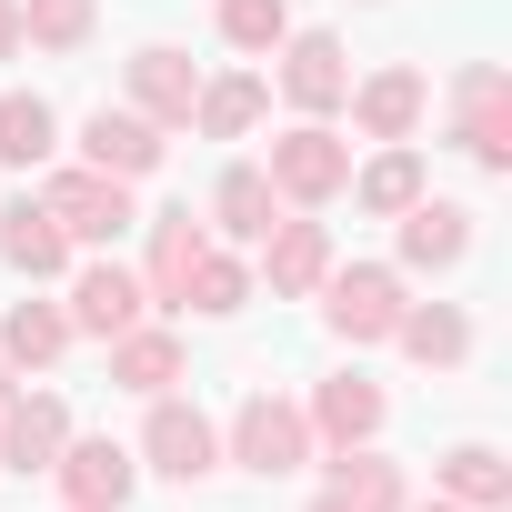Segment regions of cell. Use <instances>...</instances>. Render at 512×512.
Returning a JSON list of instances; mask_svg holds the SVG:
<instances>
[{
  "instance_id": "1",
  "label": "cell",
  "mask_w": 512,
  "mask_h": 512,
  "mask_svg": "<svg viewBox=\"0 0 512 512\" xmlns=\"http://www.w3.org/2000/svg\"><path fill=\"white\" fill-rule=\"evenodd\" d=\"M231 462H241V472H262V482L302 472V462H312V412L282 402V392H251V402L231 412Z\"/></svg>"
},
{
  "instance_id": "2",
  "label": "cell",
  "mask_w": 512,
  "mask_h": 512,
  "mask_svg": "<svg viewBox=\"0 0 512 512\" xmlns=\"http://www.w3.org/2000/svg\"><path fill=\"white\" fill-rule=\"evenodd\" d=\"M41 211H51L71 241H91V251H101V241H121V231L141 221V211H131V181H121V171H91V161H81V171H51Z\"/></svg>"
},
{
  "instance_id": "3",
  "label": "cell",
  "mask_w": 512,
  "mask_h": 512,
  "mask_svg": "<svg viewBox=\"0 0 512 512\" xmlns=\"http://www.w3.org/2000/svg\"><path fill=\"white\" fill-rule=\"evenodd\" d=\"M322 322L342 332V342H392V322L412 312L402 302V272H382V262H352V272H322Z\"/></svg>"
},
{
  "instance_id": "4",
  "label": "cell",
  "mask_w": 512,
  "mask_h": 512,
  "mask_svg": "<svg viewBox=\"0 0 512 512\" xmlns=\"http://www.w3.org/2000/svg\"><path fill=\"white\" fill-rule=\"evenodd\" d=\"M342 181H352V151H342L322 121H302V131H282V141H272V191H282V201L322 211Z\"/></svg>"
},
{
  "instance_id": "5",
  "label": "cell",
  "mask_w": 512,
  "mask_h": 512,
  "mask_svg": "<svg viewBox=\"0 0 512 512\" xmlns=\"http://www.w3.org/2000/svg\"><path fill=\"white\" fill-rule=\"evenodd\" d=\"M141 452H151V472H171V482H201V472L221 462V432H211V412H201V402H171V392H151V432H141Z\"/></svg>"
},
{
  "instance_id": "6",
  "label": "cell",
  "mask_w": 512,
  "mask_h": 512,
  "mask_svg": "<svg viewBox=\"0 0 512 512\" xmlns=\"http://www.w3.org/2000/svg\"><path fill=\"white\" fill-rule=\"evenodd\" d=\"M131 322H151V292H141L121 262H81V272H71V332H91V342H121Z\"/></svg>"
},
{
  "instance_id": "7",
  "label": "cell",
  "mask_w": 512,
  "mask_h": 512,
  "mask_svg": "<svg viewBox=\"0 0 512 512\" xmlns=\"http://www.w3.org/2000/svg\"><path fill=\"white\" fill-rule=\"evenodd\" d=\"M282 91H292V111H342L352 101V51L332 41V31H302V41H282Z\"/></svg>"
},
{
  "instance_id": "8",
  "label": "cell",
  "mask_w": 512,
  "mask_h": 512,
  "mask_svg": "<svg viewBox=\"0 0 512 512\" xmlns=\"http://www.w3.org/2000/svg\"><path fill=\"white\" fill-rule=\"evenodd\" d=\"M61 502L71 512H121L131 502V482H141V462L121 452V442H61Z\"/></svg>"
},
{
  "instance_id": "9",
  "label": "cell",
  "mask_w": 512,
  "mask_h": 512,
  "mask_svg": "<svg viewBox=\"0 0 512 512\" xmlns=\"http://www.w3.org/2000/svg\"><path fill=\"white\" fill-rule=\"evenodd\" d=\"M422 101H432V81H422L412 61H392V71H372V81H352V121H362V141H412V121H422Z\"/></svg>"
},
{
  "instance_id": "10",
  "label": "cell",
  "mask_w": 512,
  "mask_h": 512,
  "mask_svg": "<svg viewBox=\"0 0 512 512\" xmlns=\"http://www.w3.org/2000/svg\"><path fill=\"white\" fill-rule=\"evenodd\" d=\"M61 442H71V412L51 392H31V402L11 392V402H0V462H11V472H51Z\"/></svg>"
},
{
  "instance_id": "11",
  "label": "cell",
  "mask_w": 512,
  "mask_h": 512,
  "mask_svg": "<svg viewBox=\"0 0 512 512\" xmlns=\"http://www.w3.org/2000/svg\"><path fill=\"white\" fill-rule=\"evenodd\" d=\"M462 151L482 171H512V101H502V71L492 61L462 71Z\"/></svg>"
},
{
  "instance_id": "12",
  "label": "cell",
  "mask_w": 512,
  "mask_h": 512,
  "mask_svg": "<svg viewBox=\"0 0 512 512\" xmlns=\"http://www.w3.org/2000/svg\"><path fill=\"white\" fill-rule=\"evenodd\" d=\"M312 512H402V462H382V452L342 442V462H332V482H322V502H312Z\"/></svg>"
},
{
  "instance_id": "13",
  "label": "cell",
  "mask_w": 512,
  "mask_h": 512,
  "mask_svg": "<svg viewBox=\"0 0 512 512\" xmlns=\"http://www.w3.org/2000/svg\"><path fill=\"white\" fill-rule=\"evenodd\" d=\"M462 251H472V211H462V201H432V191H422V201L402 211V262H412V272H452Z\"/></svg>"
},
{
  "instance_id": "14",
  "label": "cell",
  "mask_w": 512,
  "mask_h": 512,
  "mask_svg": "<svg viewBox=\"0 0 512 512\" xmlns=\"http://www.w3.org/2000/svg\"><path fill=\"white\" fill-rule=\"evenodd\" d=\"M0 262L31 272V282H51V272H71V231L41 201H11V211H0Z\"/></svg>"
},
{
  "instance_id": "15",
  "label": "cell",
  "mask_w": 512,
  "mask_h": 512,
  "mask_svg": "<svg viewBox=\"0 0 512 512\" xmlns=\"http://www.w3.org/2000/svg\"><path fill=\"white\" fill-rule=\"evenodd\" d=\"M201 221L191 211H161L151 221V272H141V292H151V312H181V282H191V262H201Z\"/></svg>"
},
{
  "instance_id": "16",
  "label": "cell",
  "mask_w": 512,
  "mask_h": 512,
  "mask_svg": "<svg viewBox=\"0 0 512 512\" xmlns=\"http://www.w3.org/2000/svg\"><path fill=\"white\" fill-rule=\"evenodd\" d=\"M131 101H141V121H151V131H181V121H191V101H201V81H191V61H181V51H141V61H131Z\"/></svg>"
},
{
  "instance_id": "17",
  "label": "cell",
  "mask_w": 512,
  "mask_h": 512,
  "mask_svg": "<svg viewBox=\"0 0 512 512\" xmlns=\"http://www.w3.org/2000/svg\"><path fill=\"white\" fill-rule=\"evenodd\" d=\"M81 151H91V171H121V181H141V171L161 161V131H151L141 111H91Z\"/></svg>"
},
{
  "instance_id": "18",
  "label": "cell",
  "mask_w": 512,
  "mask_h": 512,
  "mask_svg": "<svg viewBox=\"0 0 512 512\" xmlns=\"http://www.w3.org/2000/svg\"><path fill=\"white\" fill-rule=\"evenodd\" d=\"M111 382H121V392H171V382H181V342H171L161 322H131V332L111 342Z\"/></svg>"
},
{
  "instance_id": "19",
  "label": "cell",
  "mask_w": 512,
  "mask_h": 512,
  "mask_svg": "<svg viewBox=\"0 0 512 512\" xmlns=\"http://www.w3.org/2000/svg\"><path fill=\"white\" fill-rule=\"evenodd\" d=\"M262 241H272V292H282V302H292V292H322V272H332L322 221H272Z\"/></svg>"
},
{
  "instance_id": "20",
  "label": "cell",
  "mask_w": 512,
  "mask_h": 512,
  "mask_svg": "<svg viewBox=\"0 0 512 512\" xmlns=\"http://www.w3.org/2000/svg\"><path fill=\"white\" fill-rule=\"evenodd\" d=\"M442 492H452L462 512H502V502H512V462H502L492 442H462V452H442Z\"/></svg>"
},
{
  "instance_id": "21",
  "label": "cell",
  "mask_w": 512,
  "mask_h": 512,
  "mask_svg": "<svg viewBox=\"0 0 512 512\" xmlns=\"http://www.w3.org/2000/svg\"><path fill=\"white\" fill-rule=\"evenodd\" d=\"M362 211H382V221H402L412 201H422V151H402V141H382V161L362 171V181H342Z\"/></svg>"
},
{
  "instance_id": "22",
  "label": "cell",
  "mask_w": 512,
  "mask_h": 512,
  "mask_svg": "<svg viewBox=\"0 0 512 512\" xmlns=\"http://www.w3.org/2000/svg\"><path fill=\"white\" fill-rule=\"evenodd\" d=\"M392 342H402L412 362H432V372L472 362V322H462L452 302H432V312H402V322H392Z\"/></svg>"
},
{
  "instance_id": "23",
  "label": "cell",
  "mask_w": 512,
  "mask_h": 512,
  "mask_svg": "<svg viewBox=\"0 0 512 512\" xmlns=\"http://www.w3.org/2000/svg\"><path fill=\"white\" fill-rule=\"evenodd\" d=\"M312 422H322L332 442H372V432H382V382L332 372V382H322V402H312Z\"/></svg>"
},
{
  "instance_id": "24",
  "label": "cell",
  "mask_w": 512,
  "mask_h": 512,
  "mask_svg": "<svg viewBox=\"0 0 512 512\" xmlns=\"http://www.w3.org/2000/svg\"><path fill=\"white\" fill-rule=\"evenodd\" d=\"M272 201H282V191H272V171H251V161H241V171H221L211 221H221L231 241H262V231H272Z\"/></svg>"
},
{
  "instance_id": "25",
  "label": "cell",
  "mask_w": 512,
  "mask_h": 512,
  "mask_svg": "<svg viewBox=\"0 0 512 512\" xmlns=\"http://www.w3.org/2000/svg\"><path fill=\"white\" fill-rule=\"evenodd\" d=\"M61 342H71V312H51V302H11V322H0V362H61Z\"/></svg>"
},
{
  "instance_id": "26",
  "label": "cell",
  "mask_w": 512,
  "mask_h": 512,
  "mask_svg": "<svg viewBox=\"0 0 512 512\" xmlns=\"http://www.w3.org/2000/svg\"><path fill=\"white\" fill-rule=\"evenodd\" d=\"M51 131H61V121H51V101H41V91H11V101H0V161L41 171V161H51Z\"/></svg>"
},
{
  "instance_id": "27",
  "label": "cell",
  "mask_w": 512,
  "mask_h": 512,
  "mask_svg": "<svg viewBox=\"0 0 512 512\" xmlns=\"http://www.w3.org/2000/svg\"><path fill=\"white\" fill-rule=\"evenodd\" d=\"M262 101H272V91H262V81H251V71H231V81H211V91H201V101H191V121H201V131H211V141H241V131H251V121H262Z\"/></svg>"
},
{
  "instance_id": "28",
  "label": "cell",
  "mask_w": 512,
  "mask_h": 512,
  "mask_svg": "<svg viewBox=\"0 0 512 512\" xmlns=\"http://www.w3.org/2000/svg\"><path fill=\"white\" fill-rule=\"evenodd\" d=\"M221 41L231 51H282L292 41V0H221Z\"/></svg>"
},
{
  "instance_id": "29",
  "label": "cell",
  "mask_w": 512,
  "mask_h": 512,
  "mask_svg": "<svg viewBox=\"0 0 512 512\" xmlns=\"http://www.w3.org/2000/svg\"><path fill=\"white\" fill-rule=\"evenodd\" d=\"M241 302H251V272L221 262V251H201L191 282H181V312H211V322H221V312H241Z\"/></svg>"
},
{
  "instance_id": "30",
  "label": "cell",
  "mask_w": 512,
  "mask_h": 512,
  "mask_svg": "<svg viewBox=\"0 0 512 512\" xmlns=\"http://www.w3.org/2000/svg\"><path fill=\"white\" fill-rule=\"evenodd\" d=\"M21 41H41V51H81V41H91V0H21Z\"/></svg>"
},
{
  "instance_id": "31",
  "label": "cell",
  "mask_w": 512,
  "mask_h": 512,
  "mask_svg": "<svg viewBox=\"0 0 512 512\" xmlns=\"http://www.w3.org/2000/svg\"><path fill=\"white\" fill-rule=\"evenodd\" d=\"M21 51V0H0V61Z\"/></svg>"
},
{
  "instance_id": "32",
  "label": "cell",
  "mask_w": 512,
  "mask_h": 512,
  "mask_svg": "<svg viewBox=\"0 0 512 512\" xmlns=\"http://www.w3.org/2000/svg\"><path fill=\"white\" fill-rule=\"evenodd\" d=\"M412 512H462V502H412Z\"/></svg>"
},
{
  "instance_id": "33",
  "label": "cell",
  "mask_w": 512,
  "mask_h": 512,
  "mask_svg": "<svg viewBox=\"0 0 512 512\" xmlns=\"http://www.w3.org/2000/svg\"><path fill=\"white\" fill-rule=\"evenodd\" d=\"M0 402H11V362H0Z\"/></svg>"
}]
</instances>
